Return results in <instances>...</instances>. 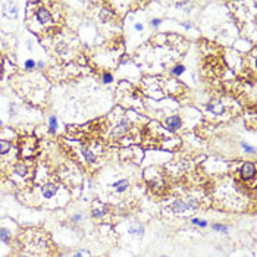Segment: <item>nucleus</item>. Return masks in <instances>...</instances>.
<instances>
[{"label":"nucleus","instance_id":"1","mask_svg":"<svg viewBox=\"0 0 257 257\" xmlns=\"http://www.w3.org/2000/svg\"><path fill=\"white\" fill-rule=\"evenodd\" d=\"M172 209L175 212H194L198 209V203L194 200V198H190L188 201H184V200H176L173 204H172Z\"/></svg>","mask_w":257,"mask_h":257},{"label":"nucleus","instance_id":"2","mask_svg":"<svg viewBox=\"0 0 257 257\" xmlns=\"http://www.w3.org/2000/svg\"><path fill=\"white\" fill-rule=\"evenodd\" d=\"M35 16H37V21H38L40 24H43V25H49V24L53 22L52 15H50V12H49L46 8H40V9L37 11Z\"/></svg>","mask_w":257,"mask_h":257},{"label":"nucleus","instance_id":"3","mask_svg":"<svg viewBox=\"0 0 257 257\" xmlns=\"http://www.w3.org/2000/svg\"><path fill=\"white\" fill-rule=\"evenodd\" d=\"M241 176L242 178H245V179H250V178H253L254 175H256V166H254V163H251V162H247V163H244L242 166H241Z\"/></svg>","mask_w":257,"mask_h":257},{"label":"nucleus","instance_id":"4","mask_svg":"<svg viewBox=\"0 0 257 257\" xmlns=\"http://www.w3.org/2000/svg\"><path fill=\"white\" fill-rule=\"evenodd\" d=\"M165 123H166V126L169 128L171 131H178L179 128H181V125H182V120H181V118H179V116L173 115V116L166 118Z\"/></svg>","mask_w":257,"mask_h":257},{"label":"nucleus","instance_id":"5","mask_svg":"<svg viewBox=\"0 0 257 257\" xmlns=\"http://www.w3.org/2000/svg\"><path fill=\"white\" fill-rule=\"evenodd\" d=\"M207 109H209L212 113H215L216 116H220V115L225 112V106H223L222 101H219V100H213V101H210L209 106H207Z\"/></svg>","mask_w":257,"mask_h":257},{"label":"nucleus","instance_id":"6","mask_svg":"<svg viewBox=\"0 0 257 257\" xmlns=\"http://www.w3.org/2000/svg\"><path fill=\"white\" fill-rule=\"evenodd\" d=\"M130 126H131L130 120H128V119H123V120H120V122L115 126L113 134H115V135H123L126 131H130Z\"/></svg>","mask_w":257,"mask_h":257},{"label":"nucleus","instance_id":"7","mask_svg":"<svg viewBox=\"0 0 257 257\" xmlns=\"http://www.w3.org/2000/svg\"><path fill=\"white\" fill-rule=\"evenodd\" d=\"M41 193H43V197H44V198H52V197L57 193V187L53 185V184H46V185H43Z\"/></svg>","mask_w":257,"mask_h":257},{"label":"nucleus","instance_id":"8","mask_svg":"<svg viewBox=\"0 0 257 257\" xmlns=\"http://www.w3.org/2000/svg\"><path fill=\"white\" fill-rule=\"evenodd\" d=\"M5 15L8 18H16L18 9H16L15 3H6V6H5Z\"/></svg>","mask_w":257,"mask_h":257},{"label":"nucleus","instance_id":"9","mask_svg":"<svg viewBox=\"0 0 257 257\" xmlns=\"http://www.w3.org/2000/svg\"><path fill=\"white\" fill-rule=\"evenodd\" d=\"M128 187H130V181H128V179H120V181H118V182L113 184V188H115L118 193H123V191H126Z\"/></svg>","mask_w":257,"mask_h":257},{"label":"nucleus","instance_id":"10","mask_svg":"<svg viewBox=\"0 0 257 257\" xmlns=\"http://www.w3.org/2000/svg\"><path fill=\"white\" fill-rule=\"evenodd\" d=\"M128 231H130V234H132V235H143V231H144V228L138 223V222H132L131 225H130V228H128Z\"/></svg>","mask_w":257,"mask_h":257},{"label":"nucleus","instance_id":"11","mask_svg":"<svg viewBox=\"0 0 257 257\" xmlns=\"http://www.w3.org/2000/svg\"><path fill=\"white\" fill-rule=\"evenodd\" d=\"M12 238V234L9 229L6 228H0V241H3V242H9Z\"/></svg>","mask_w":257,"mask_h":257},{"label":"nucleus","instance_id":"12","mask_svg":"<svg viewBox=\"0 0 257 257\" xmlns=\"http://www.w3.org/2000/svg\"><path fill=\"white\" fill-rule=\"evenodd\" d=\"M15 173L19 175V176H27L28 175V168L24 165V163H18L15 166Z\"/></svg>","mask_w":257,"mask_h":257},{"label":"nucleus","instance_id":"13","mask_svg":"<svg viewBox=\"0 0 257 257\" xmlns=\"http://www.w3.org/2000/svg\"><path fill=\"white\" fill-rule=\"evenodd\" d=\"M82 156H84V159L88 162V163H94L96 162V156H94V153L93 152H90L88 149H82Z\"/></svg>","mask_w":257,"mask_h":257},{"label":"nucleus","instance_id":"14","mask_svg":"<svg viewBox=\"0 0 257 257\" xmlns=\"http://www.w3.org/2000/svg\"><path fill=\"white\" fill-rule=\"evenodd\" d=\"M56 130H57V119H56V116H50L49 118V131L53 134V132H56Z\"/></svg>","mask_w":257,"mask_h":257},{"label":"nucleus","instance_id":"15","mask_svg":"<svg viewBox=\"0 0 257 257\" xmlns=\"http://www.w3.org/2000/svg\"><path fill=\"white\" fill-rule=\"evenodd\" d=\"M11 150V143L6 140H0V154H6Z\"/></svg>","mask_w":257,"mask_h":257},{"label":"nucleus","instance_id":"16","mask_svg":"<svg viewBox=\"0 0 257 257\" xmlns=\"http://www.w3.org/2000/svg\"><path fill=\"white\" fill-rule=\"evenodd\" d=\"M212 229H213V231H217V232H222V234H226V232H228V226L220 225V223H215V225L212 226Z\"/></svg>","mask_w":257,"mask_h":257},{"label":"nucleus","instance_id":"17","mask_svg":"<svg viewBox=\"0 0 257 257\" xmlns=\"http://www.w3.org/2000/svg\"><path fill=\"white\" fill-rule=\"evenodd\" d=\"M35 62L33 60V59H28V60H25V63H24V68H25V71H33V69H35Z\"/></svg>","mask_w":257,"mask_h":257},{"label":"nucleus","instance_id":"18","mask_svg":"<svg viewBox=\"0 0 257 257\" xmlns=\"http://www.w3.org/2000/svg\"><path fill=\"white\" fill-rule=\"evenodd\" d=\"M184 72H185V66H184V65H176V66L172 69V74L176 75V76H179V75L184 74Z\"/></svg>","mask_w":257,"mask_h":257},{"label":"nucleus","instance_id":"19","mask_svg":"<svg viewBox=\"0 0 257 257\" xmlns=\"http://www.w3.org/2000/svg\"><path fill=\"white\" fill-rule=\"evenodd\" d=\"M110 16H112L110 9H103V11H101V13H100L101 21H109V19H110Z\"/></svg>","mask_w":257,"mask_h":257},{"label":"nucleus","instance_id":"20","mask_svg":"<svg viewBox=\"0 0 257 257\" xmlns=\"http://www.w3.org/2000/svg\"><path fill=\"white\" fill-rule=\"evenodd\" d=\"M104 215H106L104 209H93V216L94 217H103Z\"/></svg>","mask_w":257,"mask_h":257},{"label":"nucleus","instance_id":"21","mask_svg":"<svg viewBox=\"0 0 257 257\" xmlns=\"http://www.w3.org/2000/svg\"><path fill=\"white\" fill-rule=\"evenodd\" d=\"M112 81H113V75L110 72H104L103 74V82L104 84H110Z\"/></svg>","mask_w":257,"mask_h":257},{"label":"nucleus","instance_id":"22","mask_svg":"<svg viewBox=\"0 0 257 257\" xmlns=\"http://www.w3.org/2000/svg\"><path fill=\"white\" fill-rule=\"evenodd\" d=\"M194 225H197V226H201V228H204V226H207V222L206 220H203V219H198V217H195V219H193L191 220Z\"/></svg>","mask_w":257,"mask_h":257},{"label":"nucleus","instance_id":"23","mask_svg":"<svg viewBox=\"0 0 257 257\" xmlns=\"http://www.w3.org/2000/svg\"><path fill=\"white\" fill-rule=\"evenodd\" d=\"M241 146H242V149L245 150V153H251V154H253V153L256 152V149H254V147H251V146H247L245 143H241Z\"/></svg>","mask_w":257,"mask_h":257},{"label":"nucleus","instance_id":"24","mask_svg":"<svg viewBox=\"0 0 257 257\" xmlns=\"http://www.w3.org/2000/svg\"><path fill=\"white\" fill-rule=\"evenodd\" d=\"M74 257H90V254H88L87 251H82V250H79V251H76V253L74 254Z\"/></svg>","mask_w":257,"mask_h":257},{"label":"nucleus","instance_id":"25","mask_svg":"<svg viewBox=\"0 0 257 257\" xmlns=\"http://www.w3.org/2000/svg\"><path fill=\"white\" fill-rule=\"evenodd\" d=\"M160 22H162V19H159V18H154V19H152L150 25H152V27H159V25H160Z\"/></svg>","mask_w":257,"mask_h":257},{"label":"nucleus","instance_id":"26","mask_svg":"<svg viewBox=\"0 0 257 257\" xmlns=\"http://www.w3.org/2000/svg\"><path fill=\"white\" fill-rule=\"evenodd\" d=\"M81 219H82V215H74L72 216V222H75V223H78Z\"/></svg>","mask_w":257,"mask_h":257},{"label":"nucleus","instance_id":"27","mask_svg":"<svg viewBox=\"0 0 257 257\" xmlns=\"http://www.w3.org/2000/svg\"><path fill=\"white\" fill-rule=\"evenodd\" d=\"M9 113H11V116H15V115H16V110H15V104H11V107H9Z\"/></svg>","mask_w":257,"mask_h":257},{"label":"nucleus","instance_id":"28","mask_svg":"<svg viewBox=\"0 0 257 257\" xmlns=\"http://www.w3.org/2000/svg\"><path fill=\"white\" fill-rule=\"evenodd\" d=\"M134 28H135V31H143V28H144V27H143V24H135V25H134Z\"/></svg>","mask_w":257,"mask_h":257},{"label":"nucleus","instance_id":"29","mask_svg":"<svg viewBox=\"0 0 257 257\" xmlns=\"http://www.w3.org/2000/svg\"><path fill=\"white\" fill-rule=\"evenodd\" d=\"M35 66H37L38 69H44V66H46V63H44V62H38V63H37Z\"/></svg>","mask_w":257,"mask_h":257},{"label":"nucleus","instance_id":"30","mask_svg":"<svg viewBox=\"0 0 257 257\" xmlns=\"http://www.w3.org/2000/svg\"><path fill=\"white\" fill-rule=\"evenodd\" d=\"M182 27H184L185 30H190V28H191V24H187V22H182Z\"/></svg>","mask_w":257,"mask_h":257},{"label":"nucleus","instance_id":"31","mask_svg":"<svg viewBox=\"0 0 257 257\" xmlns=\"http://www.w3.org/2000/svg\"><path fill=\"white\" fill-rule=\"evenodd\" d=\"M2 76H3V66L0 65V78H2Z\"/></svg>","mask_w":257,"mask_h":257},{"label":"nucleus","instance_id":"32","mask_svg":"<svg viewBox=\"0 0 257 257\" xmlns=\"http://www.w3.org/2000/svg\"><path fill=\"white\" fill-rule=\"evenodd\" d=\"M2 125H3V122H2V120H0V126H2Z\"/></svg>","mask_w":257,"mask_h":257},{"label":"nucleus","instance_id":"33","mask_svg":"<svg viewBox=\"0 0 257 257\" xmlns=\"http://www.w3.org/2000/svg\"><path fill=\"white\" fill-rule=\"evenodd\" d=\"M163 257H168V256H163Z\"/></svg>","mask_w":257,"mask_h":257}]
</instances>
